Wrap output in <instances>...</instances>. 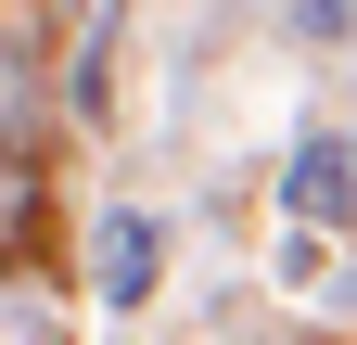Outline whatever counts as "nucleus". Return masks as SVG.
<instances>
[{
    "label": "nucleus",
    "mask_w": 357,
    "mask_h": 345,
    "mask_svg": "<svg viewBox=\"0 0 357 345\" xmlns=\"http://www.w3.org/2000/svg\"><path fill=\"white\" fill-rule=\"evenodd\" d=\"M281 26H294V38H344V26H357V0H281Z\"/></svg>",
    "instance_id": "nucleus-3"
},
{
    "label": "nucleus",
    "mask_w": 357,
    "mask_h": 345,
    "mask_svg": "<svg viewBox=\"0 0 357 345\" xmlns=\"http://www.w3.org/2000/svg\"><path fill=\"white\" fill-rule=\"evenodd\" d=\"M281 205H294L306 230H344V218H357V141H306V154L281 166Z\"/></svg>",
    "instance_id": "nucleus-1"
},
{
    "label": "nucleus",
    "mask_w": 357,
    "mask_h": 345,
    "mask_svg": "<svg viewBox=\"0 0 357 345\" xmlns=\"http://www.w3.org/2000/svg\"><path fill=\"white\" fill-rule=\"evenodd\" d=\"M153 256H166V230L141 218V205H128V218H102V269H89V281H102V294H115V307H141V294L166 281V269H153Z\"/></svg>",
    "instance_id": "nucleus-2"
}]
</instances>
